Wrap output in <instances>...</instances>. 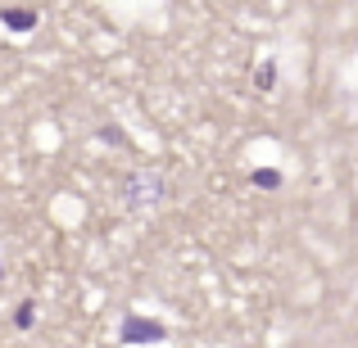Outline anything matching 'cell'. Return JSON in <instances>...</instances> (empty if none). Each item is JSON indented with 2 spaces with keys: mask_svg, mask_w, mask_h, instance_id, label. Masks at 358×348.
Segmentation results:
<instances>
[{
  "mask_svg": "<svg viewBox=\"0 0 358 348\" xmlns=\"http://www.w3.org/2000/svg\"><path fill=\"white\" fill-rule=\"evenodd\" d=\"M0 18H5V23L14 27V32H27V27L36 23V14H32V9H5V14H0Z\"/></svg>",
  "mask_w": 358,
  "mask_h": 348,
  "instance_id": "obj_1",
  "label": "cell"
}]
</instances>
